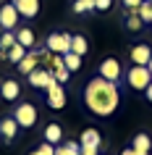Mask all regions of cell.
I'll return each mask as SVG.
<instances>
[{"instance_id":"1","label":"cell","mask_w":152,"mask_h":155,"mask_svg":"<svg viewBox=\"0 0 152 155\" xmlns=\"http://www.w3.org/2000/svg\"><path fill=\"white\" fill-rule=\"evenodd\" d=\"M118 103H121V92H118V84L115 82H108L102 76H95L89 79L87 87H84V105L89 108V113L95 116H113L118 110Z\"/></svg>"},{"instance_id":"2","label":"cell","mask_w":152,"mask_h":155,"mask_svg":"<svg viewBox=\"0 0 152 155\" xmlns=\"http://www.w3.org/2000/svg\"><path fill=\"white\" fill-rule=\"evenodd\" d=\"M126 82H128V87H131V90L144 92V90L152 84V74H150V68H147V66H131V68H128V74H126Z\"/></svg>"},{"instance_id":"3","label":"cell","mask_w":152,"mask_h":155,"mask_svg":"<svg viewBox=\"0 0 152 155\" xmlns=\"http://www.w3.org/2000/svg\"><path fill=\"white\" fill-rule=\"evenodd\" d=\"M13 118L18 121L21 129H32L34 124H37V118H40V113H37V108H34L32 103H18V105L13 108Z\"/></svg>"},{"instance_id":"4","label":"cell","mask_w":152,"mask_h":155,"mask_svg":"<svg viewBox=\"0 0 152 155\" xmlns=\"http://www.w3.org/2000/svg\"><path fill=\"white\" fill-rule=\"evenodd\" d=\"M45 48H47L50 53H55V55H66V53H71V34H66V32L50 34L47 42H45Z\"/></svg>"},{"instance_id":"5","label":"cell","mask_w":152,"mask_h":155,"mask_svg":"<svg viewBox=\"0 0 152 155\" xmlns=\"http://www.w3.org/2000/svg\"><path fill=\"white\" fill-rule=\"evenodd\" d=\"M18 11H16V5L13 3H5L3 8H0V29L3 32H16L18 29Z\"/></svg>"},{"instance_id":"6","label":"cell","mask_w":152,"mask_h":155,"mask_svg":"<svg viewBox=\"0 0 152 155\" xmlns=\"http://www.w3.org/2000/svg\"><path fill=\"white\" fill-rule=\"evenodd\" d=\"M97 76H102V79H108V82L118 84V79H121V61L118 58H105L102 63H100V68H97Z\"/></svg>"},{"instance_id":"7","label":"cell","mask_w":152,"mask_h":155,"mask_svg":"<svg viewBox=\"0 0 152 155\" xmlns=\"http://www.w3.org/2000/svg\"><path fill=\"white\" fill-rule=\"evenodd\" d=\"M53 82H55L53 68H34V71L29 74V84H32L34 90H47Z\"/></svg>"},{"instance_id":"8","label":"cell","mask_w":152,"mask_h":155,"mask_svg":"<svg viewBox=\"0 0 152 155\" xmlns=\"http://www.w3.org/2000/svg\"><path fill=\"white\" fill-rule=\"evenodd\" d=\"M45 92H47V105L53 108V110H63L66 108V90H63V84L53 82Z\"/></svg>"},{"instance_id":"9","label":"cell","mask_w":152,"mask_h":155,"mask_svg":"<svg viewBox=\"0 0 152 155\" xmlns=\"http://www.w3.org/2000/svg\"><path fill=\"white\" fill-rule=\"evenodd\" d=\"M18 121L13 118V116H5V118H0V139L3 142H13L16 139V134H18Z\"/></svg>"},{"instance_id":"10","label":"cell","mask_w":152,"mask_h":155,"mask_svg":"<svg viewBox=\"0 0 152 155\" xmlns=\"http://www.w3.org/2000/svg\"><path fill=\"white\" fill-rule=\"evenodd\" d=\"M79 145H81V150H97V147L102 145V134L97 129H84L81 131V137H79Z\"/></svg>"},{"instance_id":"11","label":"cell","mask_w":152,"mask_h":155,"mask_svg":"<svg viewBox=\"0 0 152 155\" xmlns=\"http://www.w3.org/2000/svg\"><path fill=\"white\" fill-rule=\"evenodd\" d=\"M11 3L16 5L18 16H24V18H34L40 13V0H11Z\"/></svg>"},{"instance_id":"12","label":"cell","mask_w":152,"mask_h":155,"mask_svg":"<svg viewBox=\"0 0 152 155\" xmlns=\"http://www.w3.org/2000/svg\"><path fill=\"white\" fill-rule=\"evenodd\" d=\"M128 58H131V63L134 66H147L152 58V48L150 45H134L131 48V53H128Z\"/></svg>"},{"instance_id":"13","label":"cell","mask_w":152,"mask_h":155,"mask_svg":"<svg viewBox=\"0 0 152 155\" xmlns=\"http://www.w3.org/2000/svg\"><path fill=\"white\" fill-rule=\"evenodd\" d=\"M18 95H21V84H18L16 79H5V82L0 84V97L5 100V103L18 100Z\"/></svg>"},{"instance_id":"14","label":"cell","mask_w":152,"mask_h":155,"mask_svg":"<svg viewBox=\"0 0 152 155\" xmlns=\"http://www.w3.org/2000/svg\"><path fill=\"white\" fill-rule=\"evenodd\" d=\"M45 142H50V145H60L63 142V126L60 124H47L45 126Z\"/></svg>"},{"instance_id":"15","label":"cell","mask_w":152,"mask_h":155,"mask_svg":"<svg viewBox=\"0 0 152 155\" xmlns=\"http://www.w3.org/2000/svg\"><path fill=\"white\" fill-rule=\"evenodd\" d=\"M37 63H40V53H34V50H29V53H26V55L21 58V63H18V71L29 76V74H32L34 68H37Z\"/></svg>"},{"instance_id":"16","label":"cell","mask_w":152,"mask_h":155,"mask_svg":"<svg viewBox=\"0 0 152 155\" xmlns=\"http://www.w3.org/2000/svg\"><path fill=\"white\" fill-rule=\"evenodd\" d=\"M16 42H18V45H24L26 50H32L34 42H37V37H34V32L29 29V26H18V29H16Z\"/></svg>"},{"instance_id":"17","label":"cell","mask_w":152,"mask_h":155,"mask_svg":"<svg viewBox=\"0 0 152 155\" xmlns=\"http://www.w3.org/2000/svg\"><path fill=\"white\" fill-rule=\"evenodd\" d=\"M131 147H134L136 153H150L152 150V137L144 134V131H139V134H134V139H131Z\"/></svg>"},{"instance_id":"18","label":"cell","mask_w":152,"mask_h":155,"mask_svg":"<svg viewBox=\"0 0 152 155\" xmlns=\"http://www.w3.org/2000/svg\"><path fill=\"white\" fill-rule=\"evenodd\" d=\"M87 50H89V42L87 37H81V34H71V53H76V55H87Z\"/></svg>"},{"instance_id":"19","label":"cell","mask_w":152,"mask_h":155,"mask_svg":"<svg viewBox=\"0 0 152 155\" xmlns=\"http://www.w3.org/2000/svg\"><path fill=\"white\" fill-rule=\"evenodd\" d=\"M79 153H81L79 142H60L55 147V155H79Z\"/></svg>"},{"instance_id":"20","label":"cell","mask_w":152,"mask_h":155,"mask_svg":"<svg viewBox=\"0 0 152 155\" xmlns=\"http://www.w3.org/2000/svg\"><path fill=\"white\" fill-rule=\"evenodd\" d=\"M26 53H29V50H26L24 45H18V42H16V45H13V48H11L8 53H5V58H8L11 63H16V66H18V63H21V58H24Z\"/></svg>"},{"instance_id":"21","label":"cell","mask_w":152,"mask_h":155,"mask_svg":"<svg viewBox=\"0 0 152 155\" xmlns=\"http://www.w3.org/2000/svg\"><path fill=\"white\" fill-rule=\"evenodd\" d=\"M142 26H144V21L139 18V13H136V11H128L126 29H128V32H142Z\"/></svg>"},{"instance_id":"22","label":"cell","mask_w":152,"mask_h":155,"mask_svg":"<svg viewBox=\"0 0 152 155\" xmlns=\"http://www.w3.org/2000/svg\"><path fill=\"white\" fill-rule=\"evenodd\" d=\"M63 66L68 68V71H79V68H81V55H76V53H66V55H63Z\"/></svg>"},{"instance_id":"23","label":"cell","mask_w":152,"mask_h":155,"mask_svg":"<svg viewBox=\"0 0 152 155\" xmlns=\"http://www.w3.org/2000/svg\"><path fill=\"white\" fill-rule=\"evenodd\" d=\"M136 13H139V18L144 24H152V0H144L142 5L136 8Z\"/></svg>"},{"instance_id":"24","label":"cell","mask_w":152,"mask_h":155,"mask_svg":"<svg viewBox=\"0 0 152 155\" xmlns=\"http://www.w3.org/2000/svg\"><path fill=\"white\" fill-rule=\"evenodd\" d=\"M13 45H16V32H3V34H0V50L8 53Z\"/></svg>"},{"instance_id":"25","label":"cell","mask_w":152,"mask_h":155,"mask_svg":"<svg viewBox=\"0 0 152 155\" xmlns=\"http://www.w3.org/2000/svg\"><path fill=\"white\" fill-rule=\"evenodd\" d=\"M73 11H76V13H87V11H95V0H73Z\"/></svg>"},{"instance_id":"26","label":"cell","mask_w":152,"mask_h":155,"mask_svg":"<svg viewBox=\"0 0 152 155\" xmlns=\"http://www.w3.org/2000/svg\"><path fill=\"white\" fill-rule=\"evenodd\" d=\"M29 155H55V145H50V142H42L40 147H34Z\"/></svg>"},{"instance_id":"27","label":"cell","mask_w":152,"mask_h":155,"mask_svg":"<svg viewBox=\"0 0 152 155\" xmlns=\"http://www.w3.org/2000/svg\"><path fill=\"white\" fill-rule=\"evenodd\" d=\"M53 74H55V82H58V84H66V82H68V76H71V71H68L66 66H60V68H53Z\"/></svg>"},{"instance_id":"28","label":"cell","mask_w":152,"mask_h":155,"mask_svg":"<svg viewBox=\"0 0 152 155\" xmlns=\"http://www.w3.org/2000/svg\"><path fill=\"white\" fill-rule=\"evenodd\" d=\"M113 0H95V11H110Z\"/></svg>"},{"instance_id":"29","label":"cell","mask_w":152,"mask_h":155,"mask_svg":"<svg viewBox=\"0 0 152 155\" xmlns=\"http://www.w3.org/2000/svg\"><path fill=\"white\" fill-rule=\"evenodd\" d=\"M121 3L126 5V11H136V8H139V5L144 3V0H121Z\"/></svg>"},{"instance_id":"30","label":"cell","mask_w":152,"mask_h":155,"mask_svg":"<svg viewBox=\"0 0 152 155\" xmlns=\"http://www.w3.org/2000/svg\"><path fill=\"white\" fill-rule=\"evenodd\" d=\"M144 95H147V100H150V103H152V84H150V87H147V90H144Z\"/></svg>"},{"instance_id":"31","label":"cell","mask_w":152,"mask_h":155,"mask_svg":"<svg viewBox=\"0 0 152 155\" xmlns=\"http://www.w3.org/2000/svg\"><path fill=\"white\" fill-rule=\"evenodd\" d=\"M121 155H136V150H134V147H128V150H123Z\"/></svg>"},{"instance_id":"32","label":"cell","mask_w":152,"mask_h":155,"mask_svg":"<svg viewBox=\"0 0 152 155\" xmlns=\"http://www.w3.org/2000/svg\"><path fill=\"white\" fill-rule=\"evenodd\" d=\"M81 155H97V150H81Z\"/></svg>"},{"instance_id":"33","label":"cell","mask_w":152,"mask_h":155,"mask_svg":"<svg viewBox=\"0 0 152 155\" xmlns=\"http://www.w3.org/2000/svg\"><path fill=\"white\" fill-rule=\"evenodd\" d=\"M147 68H150V74H152V58H150V63H147Z\"/></svg>"},{"instance_id":"34","label":"cell","mask_w":152,"mask_h":155,"mask_svg":"<svg viewBox=\"0 0 152 155\" xmlns=\"http://www.w3.org/2000/svg\"><path fill=\"white\" fill-rule=\"evenodd\" d=\"M3 55H5V50H0V58H3Z\"/></svg>"},{"instance_id":"35","label":"cell","mask_w":152,"mask_h":155,"mask_svg":"<svg viewBox=\"0 0 152 155\" xmlns=\"http://www.w3.org/2000/svg\"><path fill=\"white\" fill-rule=\"evenodd\" d=\"M79 155H81V153H79Z\"/></svg>"}]
</instances>
